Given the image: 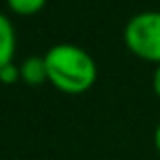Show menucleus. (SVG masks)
<instances>
[{"mask_svg": "<svg viewBox=\"0 0 160 160\" xmlns=\"http://www.w3.org/2000/svg\"><path fill=\"white\" fill-rule=\"evenodd\" d=\"M20 79L27 86H42L48 81L44 57H27L20 64Z\"/></svg>", "mask_w": 160, "mask_h": 160, "instance_id": "obj_4", "label": "nucleus"}, {"mask_svg": "<svg viewBox=\"0 0 160 160\" xmlns=\"http://www.w3.org/2000/svg\"><path fill=\"white\" fill-rule=\"evenodd\" d=\"M151 90H153V94L160 99V64H156V68H153V75H151Z\"/></svg>", "mask_w": 160, "mask_h": 160, "instance_id": "obj_7", "label": "nucleus"}, {"mask_svg": "<svg viewBox=\"0 0 160 160\" xmlns=\"http://www.w3.org/2000/svg\"><path fill=\"white\" fill-rule=\"evenodd\" d=\"M125 48L149 64H160V11H138L123 29Z\"/></svg>", "mask_w": 160, "mask_h": 160, "instance_id": "obj_2", "label": "nucleus"}, {"mask_svg": "<svg viewBox=\"0 0 160 160\" xmlns=\"http://www.w3.org/2000/svg\"><path fill=\"white\" fill-rule=\"evenodd\" d=\"M7 2V9L13 13V16H20V18H31V16H38L48 0H5Z\"/></svg>", "mask_w": 160, "mask_h": 160, "instance_id": "obj_5", "label": "nucleus"}, {"mask_svg": "<svg viewBox=\"0 0 160 160\" xmlns=\"http://www.w3.org/2000/svg\"><path fill=\"white\" fill-rule=\"evenodd\" d=\"M153 147H156V151H158V156H160V121H158V125H156V129H153Z\"/></svg>", "mask_w": 160, "mask_h": 160, "instance_id": "obj_8", "label": "nucleus"}, {"mask_svg": "<svg viewBox=\"0 0 160 160\" xmlns=\"http://www.w3.org/2000/svg\"><path fill=\"white\" fill-rule=\"evenodd\" d=\"M18 81H22V79H20V66L16 62L7 64L5 68H0V83L2 86H13Z\"/></svg>", "mask_w": 160, "mask_h": 160, "instance_id": "obj_6", "label": "nucleus"}, {"mask_svg": "<svg viewBox=\"0 0 160 160\" xmlns=\"http://www.w3.org/2000/svg\"><path fill=\"white\" fill-rule=\"evenodd\" d=\"M42 57L46 64L48 83L64 94H83L97 83V62L86 48L77 44H55Z\"/></svg>", "mask_w": 160, "mask_h": 160, "instance_id": "obj_1", "label": "nucleus"}, {"mask_svg": "<svg viewBox=\"0 0 160 160\" xmlns=\"http://www.w3.org/2000/svg\"><path fill=\"white\" fill-rule=\"evenodd\" d=\"M18 48V38H16V27L7 13L0 11V68L13 62Z\"/></svg>", "mask_w": 160, "mask_h": 160, "instance_id": "obj_3", "label": "nucleus"}]
</instances>
